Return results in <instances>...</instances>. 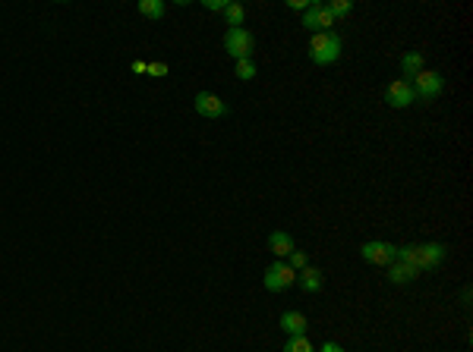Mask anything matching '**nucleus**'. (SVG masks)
<instances>
[{
    "label": "nucleus",
    "mask_w": 473,
    "mask_h": 352,
    "mask_svg": "<svg viewBox=\"0 0 473 352\" xmlns=\"http://www.w3.org/2000/svg\"><path fill=\"white\" fill-rule=\"evenodd\" d=\"M341 50H344V44H341V38H337L335 32H319V35L309 38V60H313L315 66L337 63V60H341Z\"/></svg>",
    "instance_id": "obj_1"
},
{
    "label": "nucleus",
    "mask_w": 473,
    "mask_h": 352,
    "mask_svg": "<svg viewBox=\"0 0 473 352\" xmlns=\"http://www.w3.org/2000/svg\"><path fill=\"white\" fill-rule=\"evenodd\" d=\"M224 50H228L234 60H252L256 38H252V32H246L243 26H240V28H228V32H224Z\"/></svg>",
    "instance_id": "obj_2"
},
{
    "label": "nucleus",
    "mask_w": 473,
    "mask_h": 352,
    "mask_svg": "<svg viewBox=\"0 0 473 352\" xmlns=\"http://www.w3.org/2000/svg\"><path fill=\"white\" fill-rule=\"evenodd\" d=\"M407 82H410V88H414V98H420V101L438 98L445 88L442 72H436V70H420L414 79H407Z\"/></svg>",
    "instance_id": "obj_3"
},
{
    "label": "nucleus",
    "mask_w": 473,
    "mask_h": 352,
    "mask_svg": "<svg viewBox=\"0 0 473 352\" xmlns=\"http://www.w3.org/2000/svg\"><path fill=\"white\" fill-rule=\"evenodd\" d=\"M360 258L366 264H375V268H388V264L398 261V246H391V242H363L360 246Z\"/></svg>",
    "instance_id": "obj_4"
},
{
    "label": "nucleus",
    "mask_w": 473,
    "mask_h": 352,
    "mask_svg": "<svg viewBox=\"0 0 473 352\" xmlns=\"http://www.w3.org/2000/svg\"><path fill=\"white\" fill-rule=\"evenodd\" d=\"M297 283V271L287 264V261H275L272 268L266 271V289L268 293H284L287 286Z\"/></svg>",
    "instance_id": "obj_5"
},
{
    "label": "nucleus",
    "mask_w": 473,
    "mask_h": 352,
    "mask_svg": "<svg viewBox=\"0 0 473 352\" xmlns=\"http://www.w3.org/2000/svg\"><path fill=\"white\" fill-rule=\"evenodd\" d=\"M385 101H388V107H394V110H404V107L414 104L416 98H414V88H410L407 79H394V82H388Z\"/></svg>",
    "instance_id": "obj_6"
},
{
    "label": "nucleus",
    "mask_w": 473,
    "mask_h": 352,
    "mask_svg": "<svg viewBox=\"0 0 473 352\" xmlns=\"http://www.w3.org/2000/svg\"><path fill=\"white\" fill-rule=\"evenodd\" d=\"M193 107H196V113H199V117H208V120H221V117H228V104H224L218 95H212V92H199V95H196Z\"/></svg>",
    "instance_id": "obj_7"
},
{
    "label": "nucleus",
    "mask_w": 473,
    "mask_h": 352,
    "mask_svg": "<svg viewBox=\"0 0 473 352\" xmlns=\"http://www.w3.org/2000/svg\"><path fill=\"white\" fill-rule=\"evenodd\" d=\"M448 255V248L442 242H426V246H416V271H432L438 268Z\"/></svg>",
    "instance_id": "obj_8"
},
{
    "label": "nucleus",
    "mask_w": 473,
    "mask_h": 352,
    "mask_svg": "<svg viewBox=\"0 0 473 352\" xmlns=\"http://www.w3.org/2000/svg\"><path fill=\"white\" fill-rule=\"evenodd\" d=\"M331 26H335V19H331V13L325 10V3H315L313 0V7L303 13V28H309V32H331Z\"/></svg>",
    "instance_id": "obj_9"
},
{
    "label": "nucleus",
    "mask_w": 473,
    "mask_h": 352,
    "mask_svg": "<svg viewBox=\"0 0 473 352\" xmlns=\"http://www.w3.org/2000/svg\"><path fill=\"white\" fill-rule=\"evenodd\" d=\"M281 331L287 333V337H306L309 331V321L303 311H284L281 315Z\"/></svg>",
    "instance_id": "obj_10"
},
{
    "label": "nucleus",
    "mask_w": 473,
    "mask_h": 352,
    "mask_svg": "<svg viewBox=\"0 0 473 352\" xmlns=\"http://www.w3.org/2000/svg\"><path fill=\"white\" fill-rule=\"evenodd\" d=\"M268 248H272L275 261H284L287 255H290V252H294V248H297V242H294V236H290V233H284V230H275L272 236H268Z\"/></svg>",
    "instance_id": "obj_11"
},
{
    "label": "nucleus",
    "mask_w": 473,
    "mask_h": 352,
    "mask_svg": "<svg viewBox=\"0 0 473 352\" xmlns=\"http://www.w3.org/2000/svg\"><path fill=\"white\" fill-rule=\"evenodd\" d=\"M297 283H300L306 293H319V289H322V271L309 264V268H303L300 274H297Z\"/></svg>",
    "instance_id": "obj_12"
},
{
    "label": "nucleus",
    "mask_w": 473,
    "mask_h": 352,
    "mask_svg": "<svg viewBox=\"0 0 473 352\" xmlns=\"http://www.w3.org/2000/svg\"><path fill=\"white\" fill-rule=\"evenodd\" d=\"M416 274H420V271L410 268V264H401V261L388 264V280H391V283H410Z\"/></svg>",
    "instance_id": "obj_13"
},
{
    "label": "nucleus",
    "mask_w": 473,
    "mask_h": 352,
    "mask_svg": "<svg viewBox=\"0 0 473 352\" xmlns=\"http://www.w3.org/2000/svg\"><path fill=\"white\" fill-rule=\"evenodd\" d=\"M420 70H423V54H420V50H410V54L401 57V72H404V79H414Z\"/></svg>",
    "instance_id": "obj_14"
},
{
    "label": "nucleus",
    "mask_w": 473,
    "mask_h": 352,
    "mask_svg": "<svg viewBox=\"0 0 473 352\" xmlns=\"http://www.w3.org/2000/svg\"><path fill=\"white\" fill-rule=\"evenodd\" d=\"M165 0H139V13L145 16V19H161L165 16Z\"/></svg>",
    "instance_id": "obj_15"
},
{
    "label": "nucleus",
    "mask_w": 473,
    "mask_h": 352,
    "mask_svg": "<svg viewBox=\"0 0 473 352\" xmlns=\"http://www.w3.org/2000/svg\"><path fill=\"white\" fill-rule=\"evenodd\" d=\"M224 19H228L230 28H240V26H243V22H246L243 3H228V7H224Z\"/></svg>",
    "instance_id": "obj_16"
},
{
    "label": "nucleus",
    "mask_w": 473,
    "mask_h": 352,
    "mask_svg": "<svg viewBox=\"0 0 473 352\" xmlns=\"http://www.w3.org/2000/svg\"><path fill=\"white\" fill-rule=\"evenodd\" d=\"M325 10L331 13V19H344V16L353 10V3H351V0H328V3H325Z\"/></svg>",
    "instance_id": "obj_17"
},
{
    "label": "nucleus",
    "mask_w": 473,
    "mask_h": 352,
    "mask_svg": "<svg viewBox=\"0 0 473 352\" xmlns=\"http://www.w3.org/2000/svg\"><path fill=\"white\" fill-rule=\"evenodd\" d=\"M284 352H315V346L306 337H290L284 343Z\"/></svg>",
    "instance_id": "obj_18"
},
{
    "label": "nucleus",
    "mask_w": 473,
    "mask_h": 352,
    "mask_svg": "<svg viewBox=\"0 0 473 352\" xmlns=\"http://www.w3.org/2000/svg\"><path fill=\"white\" fill-rule=\"evenodd\" d=\"M234 76H236V79H243V82H250V79L256 76V63H252V60H236Z\"/></svg>",
    "instance_id": "obj_19"
},
{
    "label": "nucleus",
    "mask_w": 473,
    "mask_h": 352,
    "mask_svg": "<svg viewBox=\"0 0 473 352\" xmlns=\"http://www.w3.org/2000/svg\"><path fill=\"white\" fill-rule=\"evenodd\" d=\"M287 264H290V268H294L297 274H300L303 268H309V255H306V252H300V248H294V252L287 255Z\"/></svg>",
    "instance_id": "obj_20"
},
{
    "label": "nucleus",
    "mask_w": 473,
    "mask_h": 352,
    "mask_svg": "<svg viewBox=\"0 0 473 352\" xmlns=\"http://www.w3.org/2000/svg\"><path fill=\"white\" fill-rule=\"evenodd\" d=\"M145 72H149L151 79H161V76H167V72H171V66H167V63H161V60H155V63H149V66H145Z\"/></svg>",
    "instance_id": "obj_21"
},
{
    "label": "nucleus",
    "mask_w": 473,
    "mask_h": 352,
    "mask_svg": "<svg viewBox=\"0 0 473 352\" xmlns=\"http://www.w3.org/2000/svg\"><path fill=\"white\" fill-rule=\"evenodd\" d=\"M202 7H205V10H215V13H224L228 0H202Z\"/></svg>",
    "instance_id": "obj_22"
},
{
    "label": "nucleus",
    "mask_w": 473,
    "mask_h": 352,
    "mask_svg": "<svg viewBox=\"0 0 473 352\" xmlns=\"http://www.w3.org/2000/svg\"><path fill=\"white\" fill-rule=\"evenodd\" d=\"M287 7H290V10H303V13H306V10L313 7V0H287Z\"/></svg>",
    "instance_id": "obj_23"
},
{
    "label": "nucleus",
    "mask_w": 473,
    "mask_h": 352,
    "mask_svg": "<svg viewBox=\"0 0 473 352\" xmlns=\"http://www.w3.org/2000/svg\"><path fill=\"white\" fill-rule=\"evenodd\" d=\"M315 352H344V349H341V346H337V343H325L322 349H315Z\"/></svg>",
    "instance_id": "obj_24"
},
{
    "label": "nucleus",
    "mask_w": 473,
    "mask_h": 352,
    "mask_svg": "<svg viewBox=\"0 0 473 352\" xmlns=\"http://www.w3.org/2000/svg\"><path fill=\"white\" fill-rule=\"evenodd\" d=\"M145 66H149L145 60H133V66H129V70H133V72H145Z\"/></svg>",
    "instance_id": "obj_25"
}]
</instances>
